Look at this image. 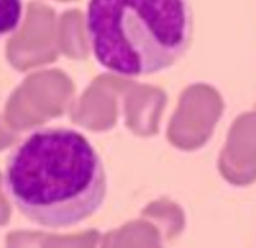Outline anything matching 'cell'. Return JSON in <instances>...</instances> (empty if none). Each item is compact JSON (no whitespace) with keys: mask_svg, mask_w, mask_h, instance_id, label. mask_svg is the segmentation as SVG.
Masks as SVG:
<instances>
[{"mask_svg":"<svg viewBox=\"0 0 256 248\" xmlns=\"http://www.w3.org/2000/svg\"><path fill=\"white\" fill-rule=\"evenodd\" d=\"M3 184L14 205L40 226L60 229L90 218L102 207L108 182L88 138L70 128H42L16 146Z\"/></svg>","mask_w":256,"mask_h":248,"instance_id":"1","label":"cell"},{"mask_svg":"<svg viewBox=\"0 0 256 248\" xmlns=\"http://www.w3.org/2000/svg\"><path fill=\"white\" fill-rule=\"evenodd\" d=\"M24 17V0H0V39L14 33Z\"/></svg>","mask_w":256,"mask_h":248,"instance_id":"3","label":"cell"},{"mask_svg":"<svg viewBox=\"0 0 256 248\" xmlns=\"http://www.w3.org/2000/svg\"><path fill=\"white\" fill-rule=\"evenodd\" d=\"M86 27L96 61L137 78L166 70L185 53L192 10L188 0H90Z\"/></svg>","mask_w":256,"mask_h":248,"instance_id":"2","label":"cell"}]
</instances>
